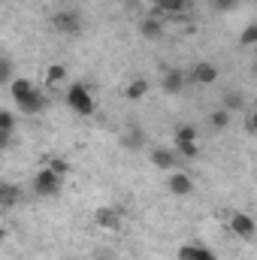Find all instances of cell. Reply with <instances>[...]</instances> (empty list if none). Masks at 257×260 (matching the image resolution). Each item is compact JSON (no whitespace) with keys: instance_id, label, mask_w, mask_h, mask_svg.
Returning a JSON list of instances; mask_svg holds the SVG:
<instances>
[{"instance_id":"obj_1","label":"cell","mask_w":257,"mask_h":260,"mask_svg":"<svg viewBox=\"0 0 257 260\" xmlns=\"http://www.w3.org/2000/svg\"><path fill=\"white\" fill-rule=\"evenodd\" d=\"M9 94H12V100L18 103V109H21L24 115H40V112L46 109V103H49L46 94L37 91L30 79H15V82L9 85Z\"/></svg>"},{"instance_id":"obj_2","label":"cell","mask_w":257,"mask_h":260,"mask_svg":"<svg viewBox=\"0 0 257 260\" xmlns=\"http://www.w3.org/2000/svg\"><path fill=\"white\" fill-rule=\"evenodd\" d=\"M67 106H70L76 115H82V118L94 115V97H91V91H88L82 82H73V85L67 88Z\"/></svg>"},{"instance_id":"obj_3","label":"cell","mask_w":257,"mask_h":260,"mask_svg":"<svg viewBox=\"0 0 257 260\" xmlns=\"http://www.w3.org/2000/svg\"><path fill=\"white\" fill-rule=\"evenodd\" d=\"M52 27L58 34H64V37H79L85 30V21H82L79 9H61V12L52 15Z\"/></svg>"},{"instance_id":"obj_4","label":"cell","mask_w":257,"mask_h":260,"mask_svg":"<svg viewBox=\"0 0 257 260\" xmlns=\"http://www.w3.org/2000/svg\"><path fill=\"white\" fill-rule=\"evenodd\" d=\"M61 185H64V176H58L55 170L43 167L37 176H34V194L37 197H58L61 194Z\"/></svg>"},{"instance_id":"obj_5","label":"cell","mask_w":257,"mask_h":260,"mask_svg":"<svg viewBox=\"0 0 257 260\" xmlns=\"http://www.w3.org/2000/svg\"><path fill=\"white\" fill-rule=\"evenodd\" d=\"M230 233L248 242V239H254V233H257V221L248 212H233L230 215Z\"/></svg>"},{"instance_id":"obj_6","label":"cell","mask_w":257,"mask_h":260,"mask_svg":"<svg viewBox=\"0 0 257 260\" xmlns=\"http://www.w3.org/2000/svg\"><path fill=\"white\" fill-rule=\"evenodd\" d=\"M218 67L209 64V61H197V64L191 67V73H188V82H194V85H200V88H209V85H215L218 82Z\"/></svg>"},{"instance_id":"obj_7","label":"cell","mask_w":257,"mask_h":260,"mask_svg":"<svg viewBox=\"0 0 257 260\" xmlns=\"http://www.w3.org/2000/svg\"><path fill=\"white\" fill-rule=\"evenodd\" d=\"M151 164L157 167V170H164V173H176V167H179V151H170V148H151Z\"/></svg>"},{"instance_id":"obj_8","label":"cell","mask_w":257,"mask_h":260,"mask_svg":"<svg viewBox=\"0 0 257 260\" xmlns=\"http://www.w3.org/2000/svg\"><path fill=\"white\" fill-rule=\"evenodd\" d=\"M167 188H170V194L173 197H188L194 194V179L188 173H170V179H167Z\"/></svg>"},{"instance_id":"obj_9","label":"cell","mask_w":257,"mask_h":260,"mask_svg":"<svg viewBox=\"0 0 257 260\" xmlns=\"http://www.w3.org/2000/svg\"><path fill=\"white\" fill-rule=\"evenodd\" d=\"M94 224L103 227V230H121V212L112 209V206H103L94 212Z\"/></svg>"},{"instance_id":"obj_10","label":"cell","mask_w":257,"mask_h":260,"mask_svg":"<svg viewBox=\"0 0 257 260\" xmlns=\"http://www.w3.org/2000/svg\"><path fill=\"white\" fill-rule=\"evenodd\" d=\"M139 34L145 37V40H160V34H164V15H148V18H142L139 21Z\"/></svg>"},{"instance_id":"obj_11","label":"cell","mask_w":257,"mask_h":260,"mask_svg":"<svg viewBox=\"0 0 257 260\" xmlns=\"http://www.w3.org/2000/svg\"><path fill=\"white\" fill-rule=\"evenodd\" d=\"M185 85H188V76H185L182 70H170V73H164V79H160L164 94H179Z\"/></svg>"},{"instance_id":"obj_12","label":"cell","mask_w":257,"mask_h":260,"mask_svg":"<svg viewBox=\"0 0 257 260\" xmlns=\"http://www.w3.org/2000/svg\"><path fill=\"white\" fill-rule=\"evenodd\" d=\"M121 145H124L127 151H139V148H145V136H142V130L139 127L121 130Z\"/></svg>"},{"instance_id":"obj_13","label":"cell","mask_w":257,"mask_h":260,"mask_svg":"<svg viewBox=\"0 0 257 260\" xmlns=\"http://www.w3.org/2000/svg\"><path fill=\"white\" fill-rule=\"evenodd\" d=\"M185 3L188 0H154V12L164 15V18L167 15H182L185 12Z\"/></svg>"},{"instance_id":"obj_14","label":"cell","mask_w":257,"mask_h":260,"mask_svg":"<svg viewBox=\"0 0 257 260\" xmlns=\"http://www.w3.org/2000/svg\"><path fill=\"white\" fill-rule=\"evenodd\" d=\"M179 260H218V257L209 248H203V245H185L179 251Z\"/></svg>"},{"instance_id":"obj_15","label":"cell","mask_w":257,"mask_h":260,"mask_svg":"<svg viewBox=\"0 0 257 260\" xmlns=\"http://www.w3.org/2000/svg\"><path fill=\"white\" fill-rule=\"evenodd\" d=\"M145 94H148V82H145L142 76L130 79V82H127V88H124V97H127V100H142Z\"/></svg>"},{"instance_id":"obj_16","label":"cell","mask_w":257,"mask_h":260,"mask_svg":"<svg viewBox=\"0 0 257 260\" xmlns=\"http://www.w3.org/2000/svg\"><path fill=\"white\" fill-rule=\"evenodd\" d=\"M221 106H224L227 112H242V106H245L242 91H227V94H224V100H221Z\"/></svg>"},{"instance_id":"obj_17","label":"cell","mask_w":257,"mask_h":260,"mask_svg":"<svg viewBox=\"0 0 257 260\" xmlns=\"http://www.w3.org/2000/svg\"><path fill=\"white\" fill-rule=\"evenodd\" d=\"M230 118H233V112H227L224 106H218V109L209 115V124H212L215 130H227L230 127Z\"/></svg>"},{"instance_id":"obj_18","label":"cell","mask_w":257,"mask_h":260,"mask_svg":"<svg viewBox=\"0 0 257 260\" xmlns=\"http://www.w3.org/2000/svg\"><path fill=\"white\" fill-rule=\"evenodd\" d=\"M12 133H15V115H12L9 109H3V112H0V136H3V145L9 142Z\"/></svg>"},{"instance_id":"obj_19","label":"cell","mask_w":257,"mask_h":260,"mask_svg":"<svg viewBox=\"0 0 257 260\" xmlns=\"http://www.w3.org/2000/svg\"><path fill=\"white\" fill-rule=\"evenodd\" d=\"M0 203H3V209H12V206L18 203V188L9 185V182H3V185H0Z\"/></svg>"},{"instance_id":"obj_20","label":"cell","mask_w":257,"mask_h":260,"mask_svg":"<svg viewBox=\"0 0 257 260\" xmlns=\"http://www.w3.org/2000/svg\"><path fill=\"white\" fill-rule=\"evenodd\" d=\"M64 79H67V70L61 64H52L46 70V82H49V85H61Z\"/></svg>"},{"instance_id":"obj_21","label":"cell","mask_w":257,"mask_h":260,"mask_svg":"<svg viewBox=\"0 0 257 260\" xmlns=\"http://www.w3.org/2000/svg\"><path fill=\"white\" fill-rule=\"evenodd\" d=\"M239 46H257V21H251V24L239 34Z\"/></svg>"},{"instance_id":"obj_22","label":"cell","mask_w":257,"mask_h":260,"mask_svg":"<svg viewBox=\"0 0 257 260\" xmlns=\"http://www.w3.org/2000/svg\"><path fill=\"white\" fill-rule=\"evenodd\" d=\"M176 151H179L182 157H188V160H194V157L200 154V145H197V142H176Z\"/></svg>"},{"instance_id":"obj_23","label":"cell","mask_w":257,"mask_h":260,"mask_svg":"<svg viewBox=\"0 0 257 260\" xmlns=\"http://www.w3.org/2000/svg\"><path fill=\"white\" fill-rule=\"evenodd\" d=\"M0 82L3 85H12V58H0Z\"/></svg>"},{"instance_id":"obj_24","label":"cell","mask_w":257,"mask_h":260,"mask_svg":"<svg viewBox=\"0 0 257 260\" xmlns=\"http://www.w3.org/2000/svg\"><path fill=\"white\" fill-rule=\"evenodd\" d=\"M176 142H197V127L182 124V127L176 130Z\"/></svg>"},{"instance_id":"obj_25","label":"cell","mask_w":257,"mask_h":260,"mask_svg":"<svg viewBox=\"0 0 257 260\" xmlns=\"http://www.w3.org/2000/svg\"><path fill=\"white\" fill-rule=\"evenodd\" d=\"M46 167H49V170H55L58 176H67V173H70V164H67L64 157H49V160H46Z\"/></svg>"},{"instance_id":"obj_26","label":"cell","mask_w":257,"mask_h":260,"mask_svg":"<svg viewBox=\"0 0 257 260\" xmlns=\"http://www.w3.org/2000/svg\"><path fill=\"white\" fill-rule=\"evenodd\" d=\"M245 130H248L251 136H257V109L248 112V118H245Z\"/></svg>"},{"instance_id":"obj_27","label":"cell","mask_w":257,"mask_h":260,"mask_svg":"<svg viewBox=\"0 0 257 260\" xmlns=\"http://www.w3.org/2000/svg\"><path fill=\"white\" fill-rule=\"evenodd\" d=\"M212 3H215V9H233L239 0H212Z\"/></svg>"}]
</instances>
